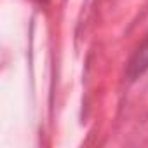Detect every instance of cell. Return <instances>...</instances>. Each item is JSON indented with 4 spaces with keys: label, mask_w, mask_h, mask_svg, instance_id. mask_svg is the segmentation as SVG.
Instances as JSON below:
<instances>
[{
    "label": "cell",
    "mask_w": 148,
    "mask_h": 148,
    "mask_svg": "<svg viewBox=\"0 0 148 148\" xmlns=\"http://www.w3.org/2000/svg\"><path fill=\"white\" fill-rule=\"evenodd\" d=\"M146 70H148V37L141 44V47L134 52V56L131 58V61L127 64V77L131 80H134L139 75H143Z\"/></svg>",
    "instance_id": "cell-1"
}]
</instances>
